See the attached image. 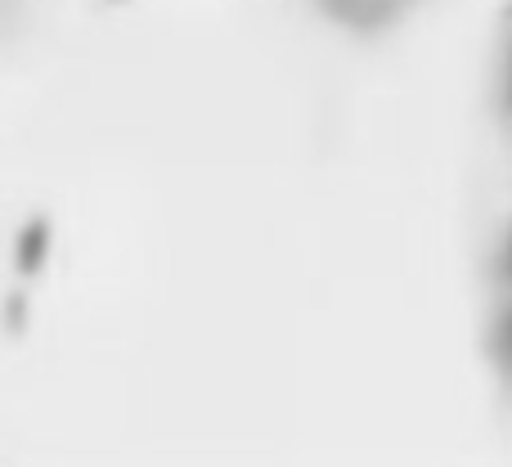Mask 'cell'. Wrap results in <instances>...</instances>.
<instances>
[{"label":"cell","mask_w":512,"mask_h":467,"mask_svg":"<svg viewBox=\"0 0 512 467\" xmlns=\"http://www.w3.org/2000/svg\"><path fill=\"white\" fill-rule=\"evenodd\" d=\"M486 355L512 405V221L499 234L486 270Z\"/></svg>","instance_id":"6da1fadb"},{"label":"cell","mask_w":512,"mask_h":467,"mask_svg":"<svg viewBox=\"0 0 512 467\" xmlns=\"http://www.w3.org/2000/svg\"><path fill=\"white\" fill-rule=\"evenodd\" d=\"M301 5L333 32L355 36V41H378L405 27L423 0H301Z\"/></svg>","instance_id":"7a4b0ae2"},{"label":"cell","mask_w":512,"mask_h":467,"mask_svg":"<svg viewBox=\"0 0 512 467\" xmlns=\"http://www.w3.org/2000/svg\"><path fill=\"white\" fill-rule=\"evenodd\" d=\"M490 108H495L504 149L512 153V0L499 5L495 41H490Z\"/></svg>","instance_id":"3957f363"}]
</instances>
